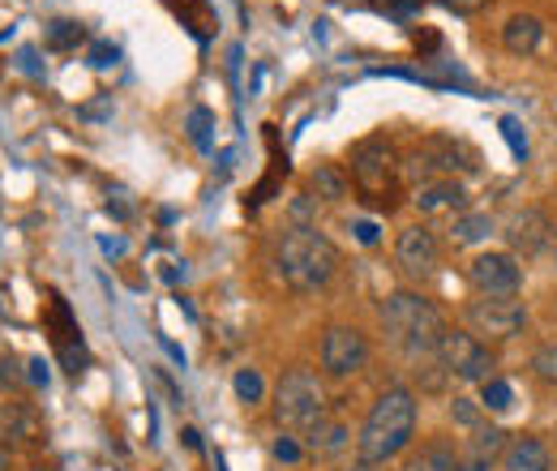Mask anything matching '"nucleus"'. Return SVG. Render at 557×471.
<instances>
[{"instance_id":"obj_34","label":"nucleus","mask_w":557,"mask_h":471,"mask_svg":"<svg viewBox=\"0 0 557 471\" xmlns=\"http://www.w3.org/2000/svg\"><path fill=\"white\" fill-rule=\"evenodd\" d=\"M356 240H360V245H373V240H377V227H373V223H356Z\"/></svg>"},{"instance_id":"obj_9","label":"nucleus","mask_w":557,"mask_h":471,"mask_svg":"<svg viewBox=\"0 0 557 471\" xmlns=\"http://www.w3.org/2000/svg\"><path fill=\"white\" fill-rule=\"evenodd\" d=\"M369 364V335L360 326H331L322 335V369L326 377H351Z\"/></svg>"},{"instance_id":"obj_5","label":"nucleus","mask_w":557,"mask_h":471,"mask_svg":"<svg viewBox=\"0 0 557 471\" xmlns=\"http://www.w3.org/2000/svg\"><path fill=\"white\" fill-rule=\"evenodd\" d=\"M463 172H476V150L450 134H429L404 154V181L433 185V181H459Z\"/></svg>"},{"instance_id":"obj_30","label":"nucleus","mask_w":557,"mask_h":471,"mask_svg":"<svg viewBox=\"0 0 557 471\" xmlns=\"http://www.w3.org/2000/svg\"><path fill=\"white\" fill-rule=\"evenodd\" d=\"M502 134H506V141H510V150H515L519 159L528 154V141L519 137V121H515V116H506V121H502Z\"/></svg>"},{"instance_id":"obj_15","label":"nucleus","mask_w":557,"mask_h":471,"mask_svg":"<svg viewBox=\"0 0 557 471\" xmlns=\"http://www.w3.org/2000/svg\"><path fill=\"white\" fill-rule=\"evenodd\" d=\"M506 433L493 429V424H481L472 429V437L459 446V471H488L493 463H502V450H506Z\"/></svg>"},{"instance_id":"obj_35","label":"nucleus","mask_w":557,"mask_h":471,"mask_svg":"<svg viewBox=\"0 0 557 471\" xmlns=\"http://www.w3.org/2000/svg\"><path fill=\"white\" fill-rule=\"evenodd\" d=\"M17 377H22V373H17V364L4 356V360H0V382H17Z\"/></svg>"},{"instance_id":"obj_10","label":"nucleus","mask_w":557,"mask_h":471,"mask_svg":"<svg viewBox=\"0 0 557 471\" xmlns=\"http://www.w3.org/2000/svg\"><path fill=\"white\" fill-rule=\"evenodd\" d=\"M48 331H52V343H57V356H61V364H65V373H82L86 369V343H82V331H77V322H73L70 313V300L52 287L48 292Z\"/></svg>"},{"instance_id":"obj_33","label":"nucleus","mask_w":557,"mask_h":471,"mask_svg":"<svg viewBox=\"0 0 557 471\" xmlns=\"http://www.w3.org/2000/svg\"><path fill=\"white\" fill-rule=\"evenodd\" d=\"M35 386H48V364L44 360H30V373H26Z\"/></svg>"},{"instance_id":"obj_14","label":"nucleus","mask_w":557,"mask_h":471,"mask_svg":"<svg viewBox=\"0 0 557 471\" xmlns=\"http://www.w3.org/2000/svg\"><path fill=\"white\" fill-rule=\"evenodd\" d=\"M39 433H44V420H39V411L30 404H22V399L0 404V446H4V450L35 446Z\"/></svg>"},{"instance_id":"obj_26","label":"nucleus","mask_w":557,"mask_h":471,"mask_svg":"<svg viewBox=\"0 0 557 471\" xmlns=\"http://www.w3.org/2000/svg\"><path fill=\"white\" fill-rule=\"evenodd\" d=\"M510 399H515V395H510V386H506V382H497V377H488L485 386H481V407H485V411H506Z\"/></svg>"},{"instance_id":"obj_1","label":"nucleus","mask_w":557,"mask_h":471,"mask_svg":"<svg viewBox=\"0 0 557 471\" xmlns=\"http://www.w3.org/2000/svg\"><path fill=\"white\" fill-rule=\"evenodd\" d=\"M417 433V395L408 386H391L377 395L373 411L364 416V429L356 437L360 463H391L412 446Z\"/></svg>"},{"instance_id":"obj_29","label":"nucleus","mask_w":557,"mask_h":471,"mask_svg":"<svg viewBox=\"0 0 557 471\" xmlns=\"http://www.w3.org/2000/svg\"><path fill=\"white\" fill-rule=\"evenodd\" d=\"M271 455H275L278 463H300V446L292 437H275L271 442Z\"/></svg>"},{"instance_id":"obj_31","label":"nucleus","mask_w":557,"mask_h":471,"mask_svg":"<svg viewBox=\"0 0 557 471\" xmlns=\"http://www.w3.org/2000/svg\"><path fill=\"white\" fill-rule=\"evenodd\" d=\"M116 57H121V52H116L112 44H95V48H90V69H108V65H116Z\"/></svg>"},{"instance_id":"obj_11","label":"nucleus","mask_w":557,"mask_h":471,"mask_svg":"<svg viewBox=\"0 0 557 471\" xmlns=\"http://www.w3.org/2000/svg\"><path fill=\"white\" fill-rule=\"evenodd\" d=\"M395 262H399V270H404L408 278H429V274H437V267H442V245H437L433 227H424V223L404 227V232H399V245H395Z\"/></svg>"},{"instance_id":"obj_23","label":"nucleus","mask_w":557,"mask_h":471,"mask_svg":"<svg viewBox=\"0 0 557 471\" xmlns=\"http://www.w3.org/2000/svg\"><path fill=\"white\" fill-rule=\"evenodd\" d=\"M82 39H86L82 22H70V17H57V22H48V30H44V44H48L52 52H70Z\"/></svg>"},{"instance_id":"obj_28","label":"nucleus","mask_w":557,"mask_h":471,"mask_svg":"<svg viewBox=\"0 0 557 471\" xmlns=\"http://www.w3.org/2000/svg\"><path fill=\"white\" fill-rule=\"evenodd\" d=\"M450 411H455V420H459L463 429H481V424H485V411L472 404V399H455Z\"/></svg>"},{"instance_id":"obj_25","label":"nucleus","mask_w":557,"mask_h":471,"mask_svg":"<svg viewBox=\"0 0 557 471\" xmlns=\"http://www.w3.org/2000/svg\"><path fill=\"white\" fill-rule=\"evenodd\" d=\"M210 129H214V112L194 108V112H189V137H194L198 150H210Z\"/></svg>"},{"instance_id":"obj_16","label":"nucleus","mask_w":557,"mask_h":471,"mask_svg":"<svg viewBox=\"0 0 557 471\" xmlns=\"http://www.w3.org/2000/svg\"><path fill=\"white\" fill-rule=\"evenodd\" d=\"M417 206L424 214H463L468 189H463V181H433V185L417 189Z\"/></svg>"},{"instance_id":"obj_4","label":"nucleus","mask_w":557,"mask_h":471,"mask_svg":"<svg viewBox=\"0 0 557 471\" xmlns=\"http://www.w3.org/2000/svg\"><path fill=\"white\" fill-rule=\"evenodd\" d=\"M348 172L356 194L377 210H395L399 189H404V159L386 137H364L348 150Z\"/></svg>"},{"instance_id":"obj_19","label":"nucleus","mask_w":557,"mask_h":471,"mask_svg":"<svg viewBox=\"0 0 557 471\" xmlns=\"http://www.w3.org/2000/svg\"><path fill=\"white\" fill-rule=\"evenodd\" d=\"M408 471H459V446L446 437H433L420 446V455L408 463Z\"/></svg>"},{"instance_id":"obj_18","label":"nucleus","mask_w":557,"mask_h":471,"mask_svg":"<svg viewBox=\"0 0 557 471\" xmlns=\"http://www.w3.org/2000/svg\"><path fill=\"white\" fill-rule=\"evenodd\" d=\"M541 39H545V26H541V17H532V13H515V17H506V26H502V48L515 52V57H532V52L541 48Z\"/></svg>"},{"instance_id":"obj_6","label":"nucleus","mask_w":557,"mask_h":471,"mask_svg":"<svg viewBox=\"0 0 557 471\" xmlns=\"http://www.w3.org/2000/svg\"><path fill=\"white\" fill-rule=\"evenodd\" d=\"M275 420L292 433H313L326 420V386L313 369H287L275 386Z\"/></svg>"},{"instance_id":"obj_36","label":"nucleus","mask_w":557,"mask_h":471,"mask_svg":"<svg viewBox=\"0 0 557 471\" xmlns=\"http://www.w3.org/2000/svg\"><path fill=\"white\" fill-rule=\"evenodd\" d=\"M181 437H185V446H189V450H198V446H202V437H198V429H185Z\"/></svg>"},{"instance_id":"obj_13","label":"nucleus","mask_w":557,"mask_h":471,"mask_svg":"<svg viewBox=\"0 0 557 471\" xmlns=\"http://www.w3.org/2000/svg\"><path fill=\"white\" fill-rule=\"evenodd\" d=\"M468 278L481 296H515L523 287V267L515 253H481V258H472Z\"/></svg>"},{"instance_id":"obj_8","label":"nucleus","mask_w":557,"mask_h":471,"mask_svg":"<svg viewBox=\"0 0 557 471\" xmlns=\"http://www.w3.org/2000/svg\"><path fill=\"white\" fill-rule=\"evenodd\" d=\"M463 318H468V331L488 343V338H515L523 335V326H528V309H523V300H515V296H481V300H472L468 309H463Z\"/></svg>"},{"instance_id":"obj_2","label":"nucleus","mask_w":557,"mask_h":471,"mask_svg":"<svg viewBox=\"0 0 557 471\" xmlns=\"http://www.w3.org/2000/svg\"><path fill=\"white\" fill-rule=\"evenodd\" d=\"M382 331L386 338L417 364V360H429L437 356V343L446 335V318L433 300H424L420 292H391L382 300Z\"/></svg>"},{"instance_id":"obj_22","label":"nucleus","mask_w":557,"mask_h":471,"mask_svg":"<svg viewBox=\"0 0 557 471\" xmlns=\"http://www.w3.org/2000/svg\"><path fill=\"white\" fill-rule=\"evenodd\" d=\"M313 189H318L322 202H344V198H348V176H344L335 163H322V168L313 172Z\"/></svg>"},{"instance_id":"obj_20","label":"nucleus","mask_w":557,"mask_h":471,"mask_svg":"<svg viewBox=\"0 0 557 471\" xmlns=\"http://www.w3.org/2000/svg\"><path fill=\"white\" fill-rule=\"evenodd\" d=\"M348 442H351L348 424H339V420H322V424L309 433V450H313V455H322V459L339 455Z\"/></svg>"},{"instance_id":"obj_27","label":"nucleus","mask_w":557,"mask_h":471,"mask_svg":"<svg viewBox=\"0 0 557 471\" xmlns=\"http://www.w3.org/2000/svg\"><path fill=\"white\" fill-rule=\"evenodd\" d=\"M532 369H536V377H541V382H549V386H557V343H549V347H541V351L532 356Z\"/></svg>"},{"instance_id":"obj_12","label":"nucleus","mask_w":557,"mask_h":471,"mask_svg":"<svg viewBox=\"0 0 557 471\" xmlns=\"http://www.w3.org/2000/svg\"><path fill=\"white\" fill-rule=\"evenodd\" d=\"M506 245H510V253L515 258H536V253H545L549 249V240H554V219L545 214V210H536V206H528V210H515L510 219H506Z\"/></svg>"},{"instance_id":"obj_17","label":"nucleus","mask_w":557,"mask_h":471,"mask_svg":"<svg viewBox=\"0 0 557 471\" xmlns=\"http://www.w3.org/2000/svg\"><path fill=\"white\" fill-rule=\"evenodd\" d=\"M502 471H554V455L541 437H515L502 450Z\"/></svg>"},{"instance_id":"obj_3","label":"nucleus","mask_w":557,"mask_h":471,"mask_svg":"<svg viewBox=\"0 0 557 471\" xmlns=\"http://www.w3.org/2000/svg\"><path fill=\"white\" fill-rule=\"evenodd\" d=\"M275 270L287 287H296V292H318V287H326V283L335 278L339 253H335V245H331L318 227L292 223L275 245Z\"/></svg>"},{"instance_id":"obj_24","label":"nucleus","mask_w":557,"mask_h":471,"mask_svg":"<svg viewBox=\"0 0 557 471\" xmlns=\"http://www.w3.org/2000/svg\"><path fill=\"white\" fill-rule=\"evenodd\" d=\"M232 391H236V399L240 404H262V373L258 369H236V377H232Z\"/></svg>"},{"instance_id":"obj_7","label":"nucleus","mask_w":557,"mask_h":471,"mask_svg":"<svg viewBox=\"0 0 557 471\" xmlns=\"http://www.w3.org/2000/svg\"><path fill=\"white\" fill-rule=\"evenodd\" d=\"M437 360H442L446 377L476 382V386H485L488 377H493V369H497V356H493L488 343H481L472 331H450V326H446V335L437 343Z\"/></svg>"},{"instance_id":"obj_37","label":"nucleus","mask_w":557,"mask_h":471,"mask_svg":"<svg viewBox=\"0 0 557 471\" xmlns=\"http://www.w3.org/2000/svg\"><path fill=\"white\" fill-rule=\"evenodd\" d=\"M351 471H382L377 463H360V468H351Z\"/></svg>"},{"instance_id":"obj_32","label":"nucleus","mask_w":557,"mask_h":471,"mask_svg":"<svg viewBox=\"0 0 557 471\" xmlns=\"http://www.w3.org/2000/svg\"><path fill=\"white\" fill-rule=\"evenodd\" d=\"M446 9H455V13H463V17H472V13H481L488 0H442Z\"/></svg>"},{"instance_id":"obj_21","label":"nucleus","mask_w":557,"mask_h":471,"mask_svg":"<svg viewBox=\"0 0 557 471\" xmlns=\"http://www.w3.org/2000/svg\"><path fill=\"white\" fill-rule=\"evenodd\" d=\"M488 232H493V219L481 214V210H463V214H455V223H450V240H455V245H481Z\"/></svg>"}]
</instances>
